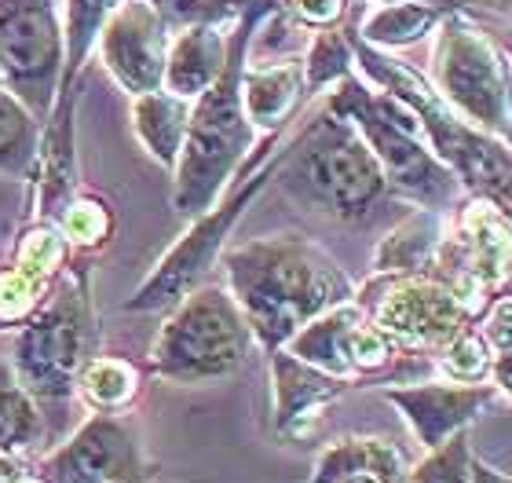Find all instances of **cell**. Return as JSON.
Here are the masks:
<instances>
[{"instance_id":"cell-1","label":"cell","mask_w":512,"mask_h":483,"mask_svg":"<svg viewBox=\"0 0 512 483\" xmlns=\"http://www.w3.org/2000/svg\"><path fill=\"white\" fill-rule=\"evenodd\" d=\"M220 268L264 352L286 348L300 326L355 297L348 271L304 235H264L227 246Z\"/></svg>"},{"instance_id":"cell-2","label":"cell","mask_w":512,"mask_h":483,"mask_svg":"<svg viewBox=\"0 0 512 483\" xmlns=\"http://www.w3.org/2000/svg\"><path fill=\"white\" fill-rule=\"evenodd\" d=\"M278 0H246L231 26L227 63L213 85L191 103V121L183 151L172 169V209L183 220L209 213L227 187L238 180L249 151L256 147V129L242 107V74L249 63L256 30L275 15Z\"/></svg>"},{"instance_id":"cell-3","label":"cell","mask_w":512,"mask_h":483,"mask_svg":"<svg viewBox=\"0 0 512 483\" xmlns=\"http://www.w3.org/2000/svg\"><path fill=\"white\" fill-rule=\"evenodd\" d=\"M352 33V52H355V70L377 85L381 92L395 96L410 114H414L417 129L425 136L443 165H447L465 194L476 198H491L512 213V147L502 140L487 136L483 129L469 125L458 110L450 107L447 99L439 96L436 85L425 74H417L414 66L395 59L392 52H381L374 44H366L363 37Z\"/></svg>"},{"instance_id":"cell-4","label":"cell","mask_w":512,"mask_h":483,"mask_svg":"<svg viewBox=\"0 0 512 483\" xmlns=\"http://www.w3.org/2000/svg\"><path fill=\"white\" fill-rule=\"evenodd\" d=\"M275 180L297 205L333 220H363L388 194V180L359 129L326 107L286 140Z\"/></svg>"},{"instance_id":"cell-5","label":"cell","mask_w":512,"mask_h":483,"mask_svg":"<svg viewBox=\"0 0 512 483\" xmlns=\"http://www.w3.org/2000/svg\"><path fill=\"white\" fill-rule=\"evenodd\" d=\"M96 308L92 275L74 264L59 275L48 301L22 322L11 341V377L37 407H66L77 396V381L96 359Z\"/></svg>"},{"instance_id":"cell-6","label":"cell","mask_w":512,"mask_h":483,"mask_svg":"<svg viewBox=\"0 0 512 483\" xmlns=\"http://www.w3.org/2000/svg\"><path fill=\"white\" fill-rule=\"evenodd\" d=\"M322 107L341 114L344 121H352L359 129V136L381 165L388 191L403 194L421 209H439V213H450L465 198V187L432 154V147L417 129L414 114L395 96L370 85L359 70L337 81Z\"/></svg>"},{"instance_id":"cell-7","label":"cell","mask_w":512,"mask_h":483,"mask_svg":"<svg viewBox=\"0 0 512 483\" xmlns=\"http://www.w3.org/2000/svg\"><path fill=\"white\" fill-rule=\"evenodd\" d=\"M256 337L227 286L202 282L158 326L147 366L169 385H213L246 370Z\"/></svg>"},{"instance_id":"cell-8","label":"cell","mask_w":512,"mask_h":483,"mask_svg":"<svg viewBox=\"0 0 512 483\" xmlns=\"http://www.w3.org/2000/svg\"><path fill=\"white\" fill-rule=\"evenodd\" d=\"M282 158H286V140L278 143L264 161L242 165L238 180L227 187L224 198H220L209 213L194 216L191 227L165 249V257L154 264V271L139 282L136 290H132V297H128L121 308L132 315L169 312L172 304L183 301L194 286H202L205 275H209V271L220 264V257H224L227 238H231V231L238 227V220H242L249 205L264 194L267 183L275 180Z\"/></svg>"},{"instance_id":"cell-9","label":"cell","mask_w":512,"mask_h":483,"mask_svg":"<svg viewBox=\"0 0 512 483\" xmlns=\"http://www.w3.org/2000/svg\"><path fill=\"white\" fill-rule=\"evenodd\" d=\"M436 92L461 118L512 147V63L469 11H447L436 26L432 77Z\"/></svg>"},{"instance_id":"cell-10","label":"cell","mask_w":512,"mask_h":483,"mask_svg":"<svg viewBox=\"0 0 512 483\" xmlns=\"http://www.w3.org/2000/svg\"><path fill=\"white\" fill-rule=\"evenodd\" d=\"M355 301L399 352L436 355L454 333L476 322L458 290L439 275H370Z\"/></svg>"},{"instance_id":"cell-11","label":"cell","mask_w":512,"mask_h":483,"mask_svg":"<svg viewBox=\"0 0 512 483\" xmlns=\"http://www.w3.org/2000/svg\"><path fill=\"white\" fill-rule=\"evenodd\" d=\"M63 74V26L55 0H0V85L48 121Z\"/></svg>"},{"instance_id":"cell-12","label":"cell","mask_w":512,"mask_h":483,"mask_svg":"<svg viewBox=\"0 0 512 483\" xmlns=\"http://www.w3.org/2000/svg\"><path fill=\"white\" fill-rule=\"evenodd\" d=\"M33 469L48 483H150V465L136 429L121 414L92 410V418L41 454Z\"/></svg>"},{"instance_id":"cell-13","label":"cell","mask_w":512,"mask_h":483,"mask_svg":"<svg viewBox=\"0 0 512 483\" xmlns=\"http://www.w3.org/2000/svg\"><path fill=\"white\" fill-rule=\"evenodd\" d=\"M286 352H293L304 363L319 366L326 374L341 377L348 385H359L366 377L381 374L399 359L388 337L374 326V319L366 315L359 301H344L330 312H322L319 319H311L308 326H300L289 337Z\"/></svg>"},{"instance_id":"cell-14","label":"cell","mask_w":512,"mask_h":483,"mask_svg":"<svg viewBox=\"0 0 512 483\" xmlns=\"http://www.w3.org/2000/svg\"><path fill=\"white\" fill-rule=\"evenodd\" d=\"M384 399L399 410L406 429L414 432L421 451H436L450 436L472 429L483 414H491L502 403V392L487 385H454V381H406L388 385Z\"/></svg>"},{"instance_id":"cell-15","label":"cell","mask_w":512,"mask_h":483,"mask_svg":"<svg viewBox=\"0 0 512 483\" xmlns=\"http://www.w3.org/2000/svg\"><path fill=\"white\" fill-rule=\"evenodd\" d=\"M107 74L125 88L128 96L158 92L165 85V55H169V30L154 15L147 0H121L96 41Z\"/></svg>"},{"instance_id":"cell-16","label":"cell","mask_w":512,"mask_h":483,"mask_svg":"<svg viewBox=\"0 0 512 483\" xmlns=\"http://www.w3.org/2000/svg\"><path fill=\"white\" fill-rule=\"evenodd\" d=\"M66 257H70V246L55 220L26 224L15 242L11 264L0 271V333L19 330L48 301L52 286L66 271Z\"/></svg>"},{"instance_id":"cell-17","label":"cell","mask_w":512,"mask_h":483,"mask_svg":"<svg viewBox=\"0 0 512 483\" xmlns=\"http://www.w3.org/2000/svg\"><path fill=\"white\" fill-rule=\"evenodd\" d=\"M267 359H271V429H275L278 440L286 443L308 440L322 414L348 388H355L348 381H341V377L297 359L286 348L267 352Z\"/></svg>"},{"instance_id":"cell-18","label":"cell","mask_w":512,"mask_h":483,"mask_svg":"<svg viewBox=\"0 0 512 483\" xmlns=\"http://www.w3.org/2000/svg\"><path fill=\"white\" fill-rule=\"evenodd\" d=\"M235 26V22H231ZM231 26H187V30L169 33V55H165V92L194 99L213 85L227 63V41Z\"/></svg>"},{"instance_id":"cell-19","label":"cell","mask_w":512,"mask_h":483,"mask_svg":"<svg viewBox=\"0 0 512 483\" xmlns=\"http://www.w3.org/2000/svg\"><path fill=\"white\" fill-rule=\"evenodd\" d=\"M304 99H308V92H304V63L300 59L267 63V66L246 63V74H242V107H246V118L256 129V136L286 132Z\"/></svg>"},{"instance_id":"cell-20","label":"cell","mask_w":512,"mask_h":483,"mask_svg":"<svg viewBox=\"0 0 512 483\" xmlns=\"http://www.w3.org/2000/svg\"><path fill=\"white\" fill-rule=\"evenodd\" d=\"M406 469V454L388 436H341L322 447L304 483H341L359 476L377 483H403Z\"/></svg>"},{"instance_id":"cell-21","label":"cell","mask_w":512,"mask_h":483,"mask_svg":"<svg viewBox=\"0 0 512 483\" xmlns=\"http://www.w3.org/2000/svg\"><path fill=\"white\" fill-rule=\"evenodd\" d=\"M443 238H447V213L417 205L377 242L374 275H432Z\"/></svg>"},{"instance_id":"cell-22","label":"cell","mask_w":512,"mask_h":483,"mask_svg":"<svg viewBox=\"0 0 512 483\" xmlns=\"http://www.w3.org/2000/svg\"><path fill=\"white\" fill-rule=\"evenodd\" d=\"M187 121H191V103L165 92V88L132 96V132L143 143L147 158L158 161L161 169H176L183 136H187Z\"/></svg>"},{"instance_id":"cell-23","label":"cell","mask_w":512,"mask_h":483,"mask_svg":"<svg viewBox=\"0 0 512 483\" xmlns=\"http://www.w3.org/2000/svg\"><path fill=\"white\" fill-rule=\"evenodd\" d=\"M447 11L436 4H421V0H392V4H374L366 11L355 37H363L366 44H374L381 52H403L414 44L428 41L436 26L443 22Z\"/></svg>"},{"instance_id":"cell-24","label":"cell","mask_w":512,"mask_h":483,"mask_svg":"<svg viewBox=\"0 0 512 483\" xmlns=\"http://www.w3.org/2000/svg\"><path fill=\"white\" fill-rule=\"evenodd\" d=\"M121 0H66V22H63V74H59V96L74 99V85L81 77V66L96 48L99 33L107 19L118 11Z\"/></svg>"},{"instance_id":"cell-25","label":"cell","mask_w":512,"mask_h":483,"mask_svg":"<svg viewBox=\"0 0 512 483\" xmlns=\"http://www.w3.org/2000/svg\"><path fill=\"white\" fill-rule=\"evenodd\" d=\"M37 151H41V121L33 118L22 99L0 85V176L30 183Z\"/></svg>"},{"instance_id":"cell-26","label":"cell","mask_w":512,"mask_h":483,"mask_svg":"<svg viewBox=\"0 0 512 483\" xmlns=\"http://www.w3.org/2000/svg\"><path fill=\"white\" fill-rule=\"evenodd\" d=\"M48 425L37 399L11 377L0 385V458H33L41 454Z\"/></svg>"},{"instance_id":"cell-27","label":"cell","mask_w":512,"mask_h":483,"mask_svg":"<svg viewBox=\"0 0 512 483\" xmlns=\"http://www.w3.org/2000/svg\"><path fill=\"white\" fill-rule=\"evenodd\" d=\"M139 366L121 359V355H96L85 366V374L77 381V396L85 399L92 410L103 414H121L132 407V399L139 396Z\"/></svg>"},{"instance_id":"cell-28","label":"cell","mask_w":512,"mask_h":483,"mask_svg":"<svg viewBox=\"0 0 512 483\" xmlns=\"http://www.w3.org/2000/svg\"><path fill=\"white\" fill-rule=\"evenodd\" d=\"M304 92L315 96L322 88H333L348 74H355V52H352V33L348 30H315L308 52H304Z\"/></svg>"},{"instance_id":"cell-29","label":"cell","mask_w":512,"mask_h":483,"mask_svg":"<svg viewBox=\"0 0 512 483\" xmlns=\"http://www.w3.org/2000/svg\"><path fill=\"white\" fill-rule=\"evenodd\" d=\"M432 359H436L443 381H454V385H487L491 381V348L476 322L454 333Z\"/></svg>"},{"instance_id":"cell-30","label":"cell","mask_w":512,"mask_h":483,"mask_svg":"<svg viewBox=\"0 0 512 483\" xmlns=\"http://www.w3.org/2000/svg\"><path fill=\"white\" fill-rule=\"evenodd\" d=\"M55 224L63 231L66 246L77 249V253H96L110 242L114 235V216H110V205L96 194H74L70 202L63 205V213L55 216Z\"/></svg>"},{"instance_id":"cell-31","label":"cell","mask_w":512,"mask_h":483,"mask_svg":"<svg viewBox=\"0 0 512 483\" xmlns=\"http://www.w3.org/2000/svg\"><path fill=\"white\" fill-rule=\"evenodd\" d=\"M472 429L450 436L436 451H425V458L410 465L403 483H472Z\"/></svg>"},{"instance_id":"cell-32","label":"cell","mask_w":512,"mask_h":483,"mask_svg":"<svg viewBox=\"0 0 512 483\" xmlns=\"http://www.w3.org/2000/svg\"><path fill=\"white\" fill-rule=\"evenodd\" d=\"M147 4L169 33L187 26H231L242 11L238 0H147Z\"/></svg>"},{"instance_id":"cell-33","label":"cell","mask_w":512,"mask_h":483,"mask_svg":"<svg viewBox=\"0 0 512 483\" xmlns=\"http://www.w3.org/2000/svg\"><path fill=\"white\" fill-rule=\"evenodd\" d=\"M286 4L311 30H330V26H337L344 19V11H348V0H286Z\"/></svg>"},{"instance_id":"cell-34","label":"cell","mask_w":512,"mask_h":483,"mask_svg":"<svg viewBox=\"0 0 512 483\" xmlns=\"http://www.w3.org/2000/svg\"><path fill=\"white\" fill-rule=\"evenodd\" d=\"M491 385L502 392L505 403H512V344L491 348Z\"/></svg>"},{"instance_id":"cell-35","label":"cell","mask_w":512,"mask_h":483,"mask_svg":"<svg viewBox=\"0 0 512 483\" xmlns=\"http://www.w3.org/2000/svg\"><path fill=\"white\" fill-rule=\"evenodd\" d=\"M472 483H512V476L502 473L487 458H480V454H472Z\"/></svg>"},{"instance_id":"cell-36","label":"cell","mask_w":512,"mask_h":483,"mask_svg":"<svg viewBox=\"0 0 512 483\" xmlns=\"http://www.w3.org/2000/svg\"><path fill=\"white\" fill-rule=\"evenodd\" d=\"M374 4H392V0H374ZM421 4H436L443 11H469L472 4H491V0H421Z\"/></svg>"},{"instance_id":"cell-37","label":"cell","mask_w":512,"mask_h":483,"mask_svg":"<svg viewBox=\"0 0 512 483\" xmlns=\"http://www.w3.org/2000/svg\"><path fill=\"white\" fill-rule=\"evenodd\" d=\"M0 483H48V480H44V476L37 473V469H30V465L22 462L19 469H15V473H8Z\"/></svg>"},{"instance_id":"cell-38","label":"cell","mask_w":512,"mask_h":483,"mask_svg":"<svg viewBox=\"0 0 512 483\" xmlns=\"http://www.w3.org/2000/svg\"><path fill=\"white\" fill-rule=\"evenodd\" d=\"M22 462H26V458H0V480H4L8 473H15Z\"/></svg>"},{"instance_id":"cell-39","label":"cell","mask_w":512,"mask_h":483,"mask_svg":"<svg viewBox=\"0 0 512 483\" xmlns=\"http://www.w3.org/2000/svg\"><path fill=\"white\" fill-rule=\"evenodd\" d=\"M341 483H377V480H363V476H359V480H341Z\"/></svg>"},{"instance_id":"cell-40","label":"cell","mask_w":512,"mask_h":483,"mask_svg":"<svg viewBox=\"0 0 512 483\" xmlns=\"http://www.w3.org/2000/svg\"><path fill=\"white\" fill-rule=\"evenodd\" d=\"M505 52H509V63H512V41H509V44H505Z\"/></svg>"}]
</instances>
